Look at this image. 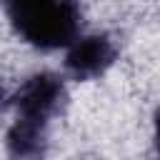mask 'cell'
<instances>
[{"instance_id": "cell-2", "label": "cell", "mask_w": 160, "mask_h": 160, "mask_svg": "<svg viewBox=\"0 0 160 160\" xmlns=\"http://www.w3.org/2000/svg\"><path fill=\"white\" fill-rule=\"evenodd\" d=\"M10 102L15 115L50 125V118H55L65 102V85L52 72H35L22 85H18Z\"/></svg>"}, {"instance_id": "cell-1", "label": "cell", "mask_w": 160, "mask_h": 160, "mask_svg": "<svg viewBox=\"0 0 160 160\" xmlns=\"http://www.w3.org/2000/svg\"><path fill=\"white\" fill-rule=\"evenodd\" d=\"M12 30L32 48L58 50L78 40V0H2Z\"/></svg>"}, {"instance_id": "cell-5", "label": "cell", "mask_w": 160, "mask_h": 160, "mask_svg": "<svg viewBox=\"0 0 160 160\" xmlns=\"http://www.w3.org/2000/svg\"><path fill=\"white\" fill-rule=\"evenodd\" d=\"M155 145H158V160H160V112L155 115Z\"/></svg>"}, {"instance_id": "cell-3", "label": "cell", "mask_w": 160, "mask_h": 160, "mask_svg": "<svg viewBox=\"0 0 160 160\" xmlns=\"http://www.w3.org/2000/svg\"><path fill=\"white\" fill-rule=\"evenodd\" d=\"M115 45L108 35H82L70 45L65 68L75 80H90L102 75L115 62Z\"/></svg>"}, {"instance_id": "cell-4", "label": "cell", "mask_w": 160, "mask_h": 160, "mask_svg": "<svg viewBox=\"0 0 160 160\" xmlns=\"http://www.w3.org/2000/svg\"><path fill=\"white\" fill-rule=\"evenodd\" d=\"M10 160H45L48 152V122L15 115L5 135Z\"/></svg>"}]
</instances>
